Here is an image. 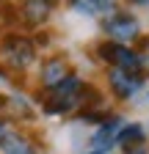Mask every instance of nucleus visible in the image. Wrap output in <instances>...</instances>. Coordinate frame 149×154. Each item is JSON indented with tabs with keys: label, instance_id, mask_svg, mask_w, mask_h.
<instances>
[{
	"label": "nucleus",
	"instance_id": "nucleus-2",
	"mask_svg": "<svg viewBox=\"0 0 149 154\" xmlns=\"http://www.w3.org/2000/svg\"><path fill=\"white\" fill-rule=\"evenodd\" d=\"M102 30H105V42L124 44V47H133L141 38V22L130 11H110L102 19Z\"/></svg>",
	"mask_w": 149,
	"mask_h": 154
},
{
	"label": "nucleus",
	"instance_id": "nucleus-4",
	"mask_svg": "<svg viewBox=\"0 0 149 154\" xmlns=\"http://www.w3.org/2000/svg\"><path fill=\"white\" fill-rule=\"evenodd\" d=\"M141 88H144V74L122 72V69H108V91L113 94L119 102H130Z\"/></svg>",
	"mask_w": 149,
	"mask_h": 154
},
{
	"label": "nucleus",
	"instance_id": "nucleus-1",
	"mask_svg": "<svg viewBox=\"0 0 149 154\" xmlns=\"http://www.w3.org/2000/svg\"><path fill=\"white\" fill-rule=\"evenodd\" d=\"M0 61L3 66L14 74L25 72L33 61H36V44L30 42L28 36H20V33H8L0 44Z\"/></svg>",
	"mask_w": 149,
	"mask_h": 154
},
{
	"label": "nucleus",
	"instance_id": "nucleus-15",
	"mask_svg": "<svg viewBox=\"0 0 149 154\" xmlns=\"http://www.w3.org/2000/svg\"><path fill=\"white\" fill-rule=\"evenodd\" d=\"M146 99H149V94H146Z\"/></svg>",
	"mask_w": 149,
	"mask_h": 154
},
{
	"label": "nucleus",
	"instance_id": "nucleus-10",
	"mask_svg": "<svg viewBox=\"0 0 149 154\" xmlns=\"http://www.w3.org/2000/svg\"><path fill=\"white\" fill-rule=\"evenodd\" d=\"M122 151H124V154H149V143H146V140H135V143L122 146Z\"/></svg>",
	"mask_w": 149,
	"mask_h": 154
},
{
	"label": "nucleus",
	"instance_id": "nucleus-14",
	"mask_svg": "<svg viewBox=\"0 0 149 154\" xmlns=\"http://www.w3.org/2000/svg\"><path fill=\"white\" fill-rule=\"evenodd\" d=\"M88 154H108V151H94V149H91V151H88Z\"/></svg>",
	"mask_w": 149,
	"mask_h": 154
},
{
	"label": "nucleus",
	"instance_id": "nucleus-5",
	"mask_svg": "<svg viewBox=\"0 0 149 154\" xmlns=\"http://www.w3.org/2000/svg\"><path fill=\"white\" fill-rule=\"evenodd\" d=\"M69 74H72V69H69V63H66V58L50 55V58H44V61H42V69H39V85H42L44 91H52V88H58Z\"/></svg>",
	"mask_w": 149,
	"mask_h": 154
},
{
	"label": "nucleus",
	"instance_id": "nucleus-16",
	"mask_svg": "<svg viewBox=\"0 0 149 154\" xmlns=\"http://www.w3.org/2000/svg\"><path fill=\"white\" fill-rule=\"evenodd\" d=\"M47 3H50V0H47Z\"/></svg>",
	"mask_w": 149,
	"mask_h": 154
},
{
	"label": "nucleus",
	"instance_id": "nucleus-7",
	"mask_svg": "<svg viewBox=\"0 0 149 154\" xmlns=\"http://www.w3.org/2000/svg\"><path fill=\"white\" fill-rule=\"evenodd\" d=\"M52 14V6L47 0H22L20 6V19L28 25V28H42Z\"/></svg>",
	"mask_w": 149,
	"mask_h": 154
},
{
	"label": "nucleus",
	"instance_id": "nucleus-11",
	"mask_svg": "<svg viewBox=\"0 0 149 154\" xmlns=\"http://www.w3.org/2000/svg\"><path fill=\"white\" fill-rule=\"evenodd\" d=\"M138 55H141L144 69H149V38H144V52H138Z\"/></svg>",
	"mask_w": 149,
	"mask_h": 154
},
{
	"label": "nucleus",
	"instance_id": "nucleus-12",
	"mask_svg": "<svg viewBox=\"0 0 149 154\" xmlns=\"http://www.w3.org/2000/svg\"><path fill=\"white\" fill-rule=\"evenodd\" d=\"M6 132H8V127H6V121H3V119H0V140H3V135H6Z\"/></svg>",
	"mask_w": 149,
	"mask_h": 154
},
{
	"label": "nucleus",
	"instance_id": "nucleus-13",
	"mask_svg": "<svg viewBox=\"0 0 149 154\" xmlns=\"http://www.w3.org/2000/svg\"><path fill=\"white\" fill-rule=\"evenodd\" d=\"M133 6H149V0H130Z\"/></svg>",
	"mask_w": 149,
	"mask_h": 154
},
{
	"label": "nucleus",
	"instance_id": "nucleus-6",
	"mask_svg": "<svg viewBox=\"0 0 149 154\" xmlns=\"http://www.w3.org/2000/svg\"><path fill=\"white\" fill-rule=\"evenodd\" d=\"M124 124H127V121L122 119V116H108L102 124H97L94 135H91V149H94V151H108V149H113Z\"/></svg>",
	"mask_w": 149,
	"mask_h": 154
},
{
	"label": "nucleus",
	"instance_id": "nucleus-3",
	"mask_svg": "<svg viewBox=\"0 0 149 154\" xmlns=\"http://www.w3.org/2000/svg\"><path fill=\"white\" fill-rule=\"evenodd\" d=\"M97 55L108 63V69H122V72L144 74L141 55H138V50H133V47L113 44V42H100V44H97Z\"/></svg>",
	"mask_w": 149,
	"mask_h": 154
},
{
	"label": "nucleus",
	"instance_id": "nucleus-9",
	"mask_svg": "<svg viewBox=\"0 0 149 154\" xmlns=\"http://www.w3.org/2000/svg\"><path fill=\"white\" fill-rule=\"evenodd\" d=\"M69 6L78 11V14L100 17V14H108V8L113 6V0H69Z\"/></svg>",
	"mask_w": 149,
	"mask_h": 154
},
{
	"label": "nucleus",
	"instance_id": "nucleus-8",
	"mask_svg": "<svg viewBox=\"0 0 149 154\" xmlns=\"http://www.w3.org/2000/svg\"><path fill=\"white\" fill-rule=\"evenodd\" d=\"M0 154H39V146H36L28 135L8 129L3 135V140H0Z\"/></svg>",
	"mask_w": 149,
	"mask_h": 154
}]
</instances>
